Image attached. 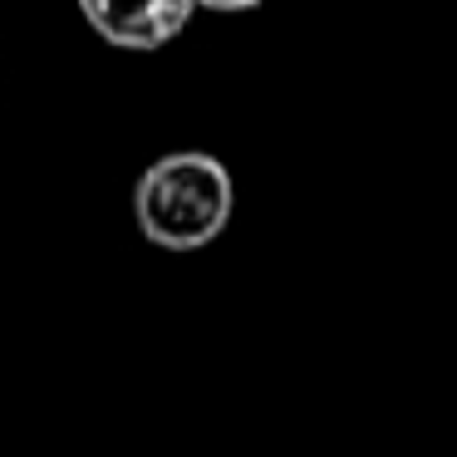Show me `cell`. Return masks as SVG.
<instances>
[{"instance_id": "obj_3", "label": "cell", "mask_w": 457, "mask_h": 457, "mask_svg": "<svg viewBox=\"0 0 457 457\" xmlns=\"http://www.w3.org/2000/svg\"><path fill=\"white\" fill-rule=\"evenodd\" d=\"M197 5H207V11H256L261 0H197Z\"/></svg>"}, {"instance_id": "obj_1", "label": "cell", "mask_w": 457, "mask_h": 457, "mask_svg": "<svg viewBox=\"0 0 457 457\" xmlns=\"http://www.w3.org/2000/svg\"><path fill=\"white\" fill-rule=\"evenodd\" d=\"M133 217L162 251H197L231 217V172L212 153H168L138 178Z\"/></svg>"}, {"instance_id": "obj_2", "label": "cell", "mask_w": 457, "mask_h": 457, "mask_svg": "<svg viewBox=\"0 0 457 457\" xmlns=\"http://www.w3.org/2000/svg\"><path fill=\"white\" fill-rule=\"evenodd\" d=\"M79 11L119 50H162L187 30L197 0H79Z\"/></svg>"}]
</instances>
